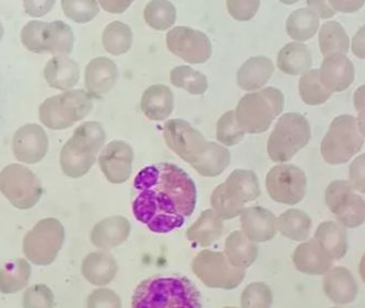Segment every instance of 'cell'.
<instances>
[{
	"mask_svg": "<svg viewBox=\"0 0 365 308\" xmlns=\"http://www.w3.org/2000/svg\"><path fill=\"white\" fill-rule=\"evenodd\" d=\"M196 203L194 180L175 164H153L135 178L133 212L153 233H171L182 227Z\"/></svg>",
	"mask_w": 365,
	"mask_h": 308,
	"instance_id": "cell-1",
	"label": "cell"
},
{
	"mask_svg": "<svg viewBox=\"0 0 365 308\" xmlns=\"http://www.w3.org/2000/svg\"><path fill=\"white\" fill-rule=\"evenodd\" d=\"M136 308H198L202 297L196 285L182 276H155L139 283L133 294Z\"/></svg>",
	"mask_w": 365,
	"mask_h": 308,
	"instance_id": "cell-2",
	"label": "cell"
},
{
	"mask_svg": "<svg viewBox=\"0 0 365 308\" xmlns=\"http://www.w3.org/2000/svg\"><path fill=\"white\" fill-rule=\"evenodd\" d=\"M103 126L98 122H87L73 131L61 152V166L63 173L71 178H80L91 170L96 154L106 143Z\"/></svg>",
	"mask_w": 365,
	"mask_h": 308,
	"instance_id": "cell-3",
	"label": "cell"
},
{
	"mask_svg": "<svg viewBox=\"0 0 365 308\" xmlns=\"http://www.w3.org/2000/svg\"><path fill=\"white\" fill-rule=\"evenodd\" d=\"M284 108V96L277 88L246 94L235 110L237 123L245 133H262L268 130Z\"/></svg>",
	"mask_w": 365,
	"mask_h": 308,
	"instance_id": "cell-4",
	"label": "cell"
},
{
	"mask_svg": "<svg viewBox=\"0 0 365 308\" xmlns=\"http://www.w3.org/2000/svg\"><path fill=\"white\" fill-rule=\"evenodd\" d=\"M93 96L83 90H67L45 100L38 110L41 123L53 130L71 128L93 108Z\"/></svg>",
	"mask_w": 365,
	"mask_h": 308,
	"instance_id": "cell-5",
	"label": "cell"
},
{
	"mask_svg": "<svg viewBox=\"0 0 365 308\" xmlns=\"http://www.w3.org/2000/svg\"><path fill=\"white\" fill-rule=\"evenodd\" d=\"M311 139V126L299 113L282 115L268 139L267 152L272 161L284 163L307 147Z\"/></svg>",
	"mask_w": 365,
	"mask_h": 308,
	"instance_id": "cell-6",
	"label": "cell"
},
{
	"mask_svg": "<svg viewBox=\"0 0 365 308\" xmlns=\"http://www.w3.org/2000/svg\"><path fill=\"white\" fill-rule=\"evenodd\" d=\"M363 143L364 137L359 130L356 117L340 115L331 122L322 141V155L333 165L346 163L360 151Z\"/></svg>",
	"mask_w": 365,
	"mask_h": 308,
	"instance_id": "cell-7",
	"label": "cell"
},
{
	"mask_svg": "<svg viewBox=\"0 0 365 308\" xmlns=\"http://www.w3.org/2000/svg\"><path fill=\"white\" fill-rule=\"evenodd\" d=\"M65 242V229L54 217H46L28 232L24 240V254L36 266H48L56 260Z\"/></svg>",
	"mask_w": 365,
	"mask_h": 308,
	"instance_id": "cell-8",
	"label": "cell"
},
{
	"mask_svg": "<svg viewBox=\"0 0 365 308\" xmlns=\"http://www.w3.org/2000/svg\"><path fill=\"white\" fill-rule=\"evenodd\" d=\"M192 272L211 289H237L245 278V269L233 266L225 252L205 250L192 264Z\"/></svg>",
	"mask_w": 365,
	"mask_h": 308,
	"instance_id": "cell-9",
	"label": "cell"
},
{
	"mask_svg": "<svg viewBox=\"0 0 365 308\" xmlns=\"http://www.w3.org/2000/svg\"><path fill=\"white\" fill-rule=\"evenodd\" d=\"M0 192L16 209L28 210L40 201L43 188L30 168L10 164L0 172Z\"/></svg>",
	"mask_w": 365,
	"mask_h": 308,
	"instance_id": "cell-10",
	"label": "cell"
},
{
	"mask_svg": "<svg viewBox=\"0 0 365 308\" xmlns=\"http://www.w3.org/2000/svg\"><path fill=\"white\" fill-rule=\"evenodd\" d=\"M326 205L335 215L338 223L356 229L365 222V201L356 194L348 180H335L326 190Z\"/></svg>",
	"mask_w": 365,
	"mask_h": 308,
	"instance_id": "cell-11",
	"label": "cell"
},
{
	"mask_svg": "<svg viewBox=\"0 0 365 308\" xmlns=\"http://www.w3.org/2000/svg\"><path fill=\"white\" fill-rule=\"evenodd\" d=\"M304 172L292 164H279L268 172L266 187L270 198L284 205H297L307 194Z\"/></svg>",
	"mask_w": 365,
	"mask_h": 308,
	"instance_id": "cell-12",
	"label": "cell"
},
{
	"mask_svg": "<svg viewBox=\"0 0 365 308\" xmlns=\"http://www.w3.org/2000/svg\"><path fill=\"white\" fill-rule=\"evenodd\" d=\"M163 137L168 147L190 165L198 161L208 145L200 131L184 119L168 120L163 127Z\"/></svg>",
	"mask_w": 365,
	"mask_h": 308,
	"instance_id": "cell-13",
	"label": "cell"
},
{
	"mask_svg": "<svg viewBox=\"0 0 365 308\" xmlns=\"http://www.w3.org/2000/svg\"><path fill=\"white\" fill-rule=\"evenodd\" d=\"M169 51L188 63H204L212 54L210 40L205 33L188 26H176L168 32Z\"/></svg>",
	"mask_w": 365,
	"mask_h": 308,
	"instance_id": "cell-14",
	"label": "cell"
},
{
	"mask_svg": "<svg viewBox=\"0 0 365 308\" xmlns=\"http://www.w3.org/2000/svg\"><path fill=\"white\" fill-rule=\"evenodd\" d=\"M134 150L128 143L115 140L101 150L98 165L106 180L112 184H123L130 178Z\"/></svg>",
	"mask_w": 365,
	"mask_h": 308,
	"instance_id": "cell-15",
	"label": "cell"
},
{
	"mask_svg": "<svg viewBox=\"0 0 365 308\" xmlns=\"http://www.w3.org/2000/svg\"><path fill=\"white\" fill-rule=\"evenodd\" d=\"M48 145V137L42 126L24 125L14 133V158L22 163H38L46 155Z\"/></svg>",
	"mask_w": 365,
	"mask_h": 308,
	"instance_id": "cell-16",
	"label": "cell"
},
{
	"mask_svg": "<svg viewBox=\"0 0 365 308\" xmlns=\"http://www.w3.org/2000/svg\"><path fill=\"white\" fill-rule=\"evenodd\" d=\"M240 217L242 231L256 243L272 241L278 232L276 215L262 207L244 208Z\"/></svg>",
	"mask_w": 365,
	"mask_h": 308,
	"instance_id": "cell-17",
	"label": "cell"
},
{
	"mask_svg": "<svg viewBox=\"0 0 365 308\" xmlns=\"http://www.w3.org/2000/svg\"><path fill=\"white\" fill-rule=\"evenodd\" d=\"M354 66L344 54L326 56L319 69V78L326 89L333 92H342L354 83Z\"/></svg>",
	"mask_w": 365,
	"mask_h": 308,
	"instance_id": "cell-18",
	"label": "cell"
},
{
	"mask_svg": "<svg viewBox=\"0 0 365 308\" xmlns=\"http://www.w3.org/2000/svg\"><path fill=\"white\" fill-rule=\"evenodd\" d=\"M333 257L313 238L297 246L293 252V262L300 272L309 276H323L333 266Z\"/></svg>",
	"mask_w": 365,
	"mask_h": 308,
	"instance_id": "cell-19",
	"label": "cell"
},
{
	"mask_svg": "<svg viewBox=\"0 0 365 308\" xmlns=\"http://www.w3.org/2000/svg\"><path fill=\"white\" fill-rule=\"evenodd\" d=\"M118 78V68L108 57H96L86 68L85 86L93 98L108 93L115 87Z\"/></svg>",
	"mask_w": 365,
	"mask_h": 308,
	"instance_id": "cell-20",
	"label": "cell"
},
{
	"mask_svg": "<svg viewBox=\"0 0 365 308\" xmlns=\"http://www.w3.org/2000/svg\"><path fill=\"white\" fill-rule=\"evenodd\" d=\"M131 227L128 220L120 215L106 217L94 225L91 242L96 248L110 250L122 245L130 235Z\"/></svg>",
	"mask_w": 365,
	"mask_h": 308,
	"instance_id": "cell-21",
	"label": "cell"
},
{
	"mask_svg": "<svg viewBox=\"0 0 365 308\" xmlns=\"http://www.w3.org/2000/svg\"><path fill=\"white\" fill-rule=\"evenodd\" d=\"M324 291L338 305L352 303L358 295V283L352 273L344 267H336L326 272Z\"/></svg>",
	"mask_w": 365,
	"mask_h": 308,
	"instance_id": "cell-22",
	"label": "cell"
},
{
	"mask_svg": "<svg viewBox=\"0 0 365 308\" xmlns=\"http://www.w3.org/2000/svg\"><path fill=\"white\" fill-rule=\"evenodd\" d=\"M118 262L108 250L91 252L82 262V276L96 287L110 284L118 274Z\"/></svg>",
	"mask_w": 365,
	"mask_h": 308,
	"instance_id": "cell-23",
	"label": "cell"
},
{
	"mask_svg": "<svg viewBox=\"0 0 365 308\" xmlns=\"http://www.w3.org/2000/svg\"><path fill=\"white\" fill-rule=\"evenodd\" d=\"M44 78L53 89L67 91L79 81V65L66 55H58L49 59L44 69Z\"/></svg>",
	"mask_w": 365,
	"mask_h": 308,
	"instance_id": "cell-24",
	"label": "cell"
},
{
	"mask_svg": "<svg viewBox=\"0 0 365 308\" xmlns=\"http://www.w3.org/2000/svg\"><path fill=\"white\" fill-rule=\"evenodd\" d=\"M173 108V92L168 86L155 84L143 92L141 111L147 118L162 122L171 116Z\"/></svg>",
	"mask_w": 365,
	"mask_h": 308,
	"instance_id": "cell-25",
	"label": "cell"
},
{
	"mask_svg": "<svg viewBox=\"0 0 365 308\" xmlns=\"http://www.w3.org/2000/svg\"><path fill=\"white\" fill-rule=\"evenodd\" d=\"M274 71V63L267 57H252L237 71V84L245 91H256L269 81Z\"/></svg>",
	"mask_w": 365,
	"mask_h": 308,
	"instance_id": "cell-26",
	"label": "cell"
},
{
	"mask_svg": "<svg viewBox=\"0 0 365 308\" xmlns=\"http://www.w3.org/2000/svg\"><path fill=\"white\" fill-rule=\"evenodd\" d=\"M223 229V220L215 215L212 209H208L187 230L186 237L196 245L208 247L222 236Z\"/></svg>",
	"mask_w": 365,
	"mask_h": 308,
	"instance_id": "cell-27",
	"label": "cell"
},
{
	"mask_svg": "<svg viewBox=\"0 0 365 308\" xmlns=\"http://www.w3.org/2000/svg\"><path fill=\"white\" fill-rule=\"evenodd\" d=\"M225 254L233 266L246 269L257 260L258 246L243 231H235L225 241Z\"/></svg>",
	"mask_w": 365,
	"mask_h": 308,
	"instance_id": "cell-28",
	"label": "cell"
},
{
	"mask_svg": "<svg viewBox=\"0 0 365 308\" xmlns=\"http://www.w3.org/2000/svg\"><path fill=\"white\" fill-rule=\"evenodd\" d=\"M75 43L73 30L65 22H47L43 31V53L58 55L71 54Z\"/></svg>",
	"mask_w": 365,
	"mask_h": 308,
	"instance_id": "cell-29",
	"label": "cell"
},
{
	"mask_svg": "<svg viewBox=\"0 0 365 308\" xmlns=\"http://www.w3.org/2000/svg\"><path fill=\"white\" fill-rule=\"evenodd\" d=\"M312 53L301 43H289L279 51L277 65L284 73L290 76L307 73L312 67Z\"/></svg>",
	"mask_w": 365,
	"mask_h": 308,
	"instance_id": "cell-30",
	"label": "cell"
},
{
	"mask_svg": "<svg viewBox=\"0 0 365 308\" xmlns=\"http://www.w3.org/2000/svg\"><path fill=\"white\" fill-rule=\"evenodd\" d=\"M315 240L329 252L334 260H340L348 252V236L340 223L323 222L315 232Z\"/></svg>",
	"mask_w": 365,
	"mask_h": 308,
	"instance_id": "cell-31",
	"label": "cell"
},
{
	"mask_svg": "<svg viewBox=\"0 0 365 308\" xmlns=\"http://www.w3.org/2000/svg\"><path fill=\"white\" fill-rule=\"evenodd\" d=\"M231 162V154L220 143H208L206 150L198 161L192 164L197 173L205 178H215L227 170Z\"/></svg>",
	"mask_w": 365,
	"mask_h": 308,
	"instance_id": "cell-32",
	"label": "cell"
},
{
	"mask_svg": "<svg viewBox=\"0 0 365 308\" xmlns=\"http://www.w3.org/2000/svg\"><path fill=\"white\" fill-rule=\"evenodd\" d=\"M225 185L230 195L242 203L251 202L260 196L259 182L253 170H235Z\"/></svg>",
	"mask_w": 365,
	"mask_h": 308,
	"instance_id": "cell-33",
	"label": "cell"
},
{
	"mask_svg": "<svg viewBox=\"0 0 365 308\" xmlns=\"http://www.w3.org/2000/svg\"><path fill=\"white\" fill-rule=\"evenodd\" d=\"M30 264L26 260H16L4 265L0 269V292L14 294L19 292L30 280Z\"/></svg>",
	"mask_w": 365,
	"mask_h": 308,
	"instance_id": "cell-34",
	"label": "cell"
},
{
	"mask_svg": "<svg viewBox=\"0 0 365 308\" xmlns=\"http://www.w3.org/2000/svg\"><path fill=\"white\" fill-rule=\"evenodd\" d=\"M287 33L297 42H307L311 40L319 28V19L315 12L309 8L295 10L287 20Z\"/></svg>",
	"mask_w": 365,
	"mask_h": 308,
	"instance_id": "cell-35",
	"label": "cell"
},
{
	"mask_svg": "<svg viewBox=\"0 0 365 308\" xmlns=\"http://www.w3.org/2000/svg\"><path fill=\"white\" fill-rule=\"evenodd\" d=\"M311 229V217L303 211L290 209L279 217L278 231L292 241H305L309 237Z\"/></svg>",
	"mask_w": 365,
	"mask_h": 308,
	"instance_id": "cell-36",
	"label": "cell"
},
{
	"mask_svg": "<svg viewBox=\"0 0 365 308\" xmlns=\"http://www.w3.org/2000/svg\"><path fill=\"white\" fill-rule=\"evenodd\" d=\"M319 48L323 56L333 54H344L349 51V36H346L344 26L338 22L330 21L324 24L319 30Z\"/></svg>",
	"mask_w": 365,
	"mask_h": 308,
	"instance_id": "cell-37",
	"label": "cell"
},
{
	"mask_svg": "<svg viewBox=\"0 0 365 308\" xmlns=\"http://www.w3.org/2000/svg\"><path fill=\"white\" fill-rule=\"evenodd\" d=\"M133 31L130 26L120 21H114L106 26L103 32L104 48L114 56L125 54L133 45Z\"/></svg>",
	"mask_w": 365,
	"mask_h": 308,
	"instance_id": "cell-38",
	"label": "cell"
},
{
	"mask_svg": "<svg viewBox=\"0 0 365 308\" xmlns=\"http://www.w3.org/2000/svg\"><path fill=\"white\" fill-rule=\"evenodd\" d=\"M145 21L157 31L169 30L176 21V8L170 0H151L143 11Z\"/></svg>",
	"mask_w": 365,
	"mask_h": 308,
	"instance_id": "cell-39",
	"label": "cell"
},
{
	"mask_svg": "<svg viewBox=\"0 0 365 308\" xmlns=\"http://www.w3.org/2000/svg\"><path fill=\"white\" fill-rule=\"evenodd\" d=\"M174 87L186 90L194 96H202L208 90V79L204 73L195 71L190 66H178L171 71Z\"/></svg>",
	"mask_w": 365,
	"mask_h": 308,
	"instance_id": "cell-40",
	"label": "cell"
},
{
	"mask_svg": "<svg viewBox=\"0 0 365 308\" xmlns=\"http://www.w3.org/2000/svg\"><path fill=\"white\" fill-rule=\"evenodd\" d=\"M301 98L307 106H321L331 96V92L324 87L319 69L303 73L299 83Z\"/></svg>",
	"mask_w": 365,
	"mask_h": 308,
	"instance_id": "cell-41",
	"label": "cell"
},
{
	"mask_svg": "<svg viewBox=\"0 0 365 308\" xmlns=\"http://www.w3.org/2000/svg\"><path fill=\"white\" fill-rule=\"evenodd\" d=\"M211 207L220 219L231 220L241 215L244 203L232 197L223 183L213 190L211 195Z\"/></svg>",
	"mask_w": 365,
	"mask_h": 308,
	"instance_id": "cell-42",
	"label": "cell"
},
{
	"mask_svg": "<svg viewBox=\"0 0 365 308\" xmlns=\"http://www.w3.org/2000/svg\"><path fill=\"white\" fill-rule=\"evenodd\" d=\"M65 16L76 24H88L100 12L96 0H61Z\"/></svg>",
	"mask_w": 365,
	"mask_h": 308,
	"instance_id": "cell-43",
	"label": "cell"
},
{
	"mask_svg": "<svg viewBox=\"0 0 365 308\" xmlns=\"http://www.w3.org/2000/svg\"><path fill=\"white\" fill-rule=\"evenodd\" d=\"M245 137L235 116V111L225 113L219 119L217 124V139L225 147H233L239 145Z\"/></svg>",
	"mask_w": 365,
	"mask_h": 308,
	"instance_id": "cell-44",
	"label": "cell"
},
{
	"mask_svg": "<svg viewBox=\"0 0 365 308\" xmlns=\"http://www.w3.org/2000/svg\"><path fill=\"white\" fill-rule=\"evenodd\" d=\"M272 304V289L266 283H251L241 295L242 307H269Z\"/></svg>",
	"mask_w": 365,
	"mask_h": 308,
	"instance_id": "cell-45",
	"label": "cell"
},
{
	"mask_svg": "<svg viewBox=\"0 0 365 308\" xmlns=\"http://www.w3.org/2000/svg\"><path fill=\"white\" fill-rule=\"evenodd\" d=\"M46 24L47 22L44 21H30L22 29V44L32 53L44 54L43 53V31Z\"/></svg>",
	"mask_w": 365,
	"mask_h": 308,
	"instance_id": "cell-46",
	"label": "cell"
},
{
	"mask_svg": "<svg viewBox=\"0 0 365 308\" xmlns=\"http://www.w3.org/2000/svg\"><path fill=\"white\" fill-rule=\"evenodd\" d=\"M53 304H54V294L52 289L47 285H33L24 292V307H51Z\"/></svg>",
	"mask_w": 365,
	"mask_h": 308,
	"instance_id": "cell-47",
	"label": "cell"
},
{
	"mask_svg": "<svg viewBox=\"0 0 365 308\" xmlns=\"http://www.w3.org/2000/svg\"><path fill=\"white\" fill-rule=\"evenodd\" d=\"M260 0H227V11L237 21H250L259 9Z\"/></svg>",
	"mask_w": 365,
	"mask_h": 308,
	"instance_id": "cell-48",
	"label": "cell"
},
{
	"mask_svg": "<svg viewBox=\"0 0 365 308\" xmlns=\"http://www.w3.org/2000/svg\"><path fill=\"white\" fill-rule=\"evenodd\" d=\"M122 301L110 289H98L88 297V307H120Z\"/></svg>",
	"mask_w": 365,
	"mask_h": 308,
	"instance_id": "cell-49",
	"label": "cell"
},
{
	"mask_svg": "<svg viewBox=\"0 0 365 308\" xmlns=\"http://www.w3.org/2000/svg\"><path fill=\"white\" fill-rule=\"evenodd\" d=\"M350 183L354 190L365 194V153L359 155L350 165Z\"/></svg>",
	"mask_w": 365,
	"mask_h": 308,
	"instance_id": "cell-50",
	"label": "cell"
},
{
	"mask_svg": "<svg viewBox=\"0 0 365 308\" xmlns=\"http://www.w3.org/2000/svg\"><path fill=\"white\" fill-rule=\"evenodd\" d=\"M56 0H24V11L32 18L46 16L54 7Z\"/></svg>",
	"mask_w": 365,
	"mask_h": 308,
	"instance_id": "cell-51",
	"label": "cell"
},
{
	"mask_svg": "<svg viewBox=\"0 0 365 308\" xmlns=\"http://www.w3.org/2000/svg\"><path fill=\"white\" fill-rule=\"evenodd\" d=\"M328 4L335 12L354 14L364 6L365 0H328Z\"/></svg>",
	"mask_w": 365,
	"mask_h": 308,
	"instance_id": "cell-52",
	"label": "cell"
},
{
	"mask_svg": "<svg viewBox=\"0 0 365 308\" xmlns=\"http://www.w3.org/2000/svg\"><path fill=\"white\" fill-rule=\"evenodd\" d=\"M307 3L309 9L315 12L322 19H330L336 14L333 8L328 4V0H307Z\"/></svg>",
	"mask_w": 365,
	"mask_h": 308,
	"instance_id": "cell-53",
	"label": "cell"
},
{
	"mask_svg": "<svg viewBox=\"0 0 365 308\" xmlns=\"http://www.w3.org/2000/svg\"><path fill=\"white\" fill-rule=\"evenodd\" d=\"M98 1L106 12L120 14L126 11L135 0H98Z\"/></svg>",
	"mask_w": 365,
	"mask_h": 308,
	"instance_id": "cell-54",
	"label": "cell"
},
{
	"mask_svg": "<svg viewBox=\"0 0 365 308\" xmlns=\"http://www.w3.org/2000/svg\"><path fill=\"white\" fill-rule=\"evenodd\" d=\"M352 53L358 58L365 59V24L356 32L352 40Z\"/></svg>",
	"mask_w": 365,
	"mask_h": 308,
	"instance_id": "cell-55",
	"label": "cell"
},
{
	"mask_svg": "<svg viewBox=\"0 0 365 308\" xmlns=\"http://www.w3.org/2000/svg\"><path fill=\"white\" fill-rule=\"evenodd\" d=\"M354 103L356 112L365 108V84L354 92Z\"/></svg>",
	"mask_w": 365,
	"mask_h": 308,
	"instance_id": "cell-56",
	"label": "cell"
},
{
	"mask_svg": "<svg viewBox=\"0 0 365 308\" xmlns=\"http://www.w3.org/2000/svg\"><path fill=\"white\" fill-rule=\"evenodd\" d=\"M356 123H358L359 130L362 133L363 137H365V108L359 111Z\"/></svg>",
	"mask_w": 365,
	"mask_h": 308,
	"instance_id": "cell-57",
	"label": "cell"
},
{
	"mask_svg": "<svg viewBox=\"0 0 365 308\" xmlns=\"http://www.w3.org/2000/svg\"><path fill=\"white\" fill-rule=\"evenodd\" d=\"M360 274L361 278L365 282V254L363 255L362 260H361L360 262Z\"/></svg>",
	"mask_w": 365,
	"mask_h": 308,
	"instance_id": "cell-58",
	"label": "cell"
},
{
	"mask_svg": "<svg viewBox=\"0 0 365 308\" xmlns=\"http://www.w3.org/2000/svg\"><path fill=\"white\" fill-rule=\"evenodd\" d=\"M281 3L284 4V5H294L297 4L299 0H280Z\"/></svg>",
	"mask_w": 365,
	"mask_h": 308,
	"instance_id": "cell-59",
	"label": "cell"
},
{
	"mask_svg": "<svg viewBox=\"0 0 365 308\" xmlns=\"http://www.w3.org/2000/svg\"><path fill=\"white\" fill-rule=\"evenodd\" d=\"M4 33H5V31H4L3 24H1V22H0V41H1V38H3Z\"/></svg>",
	"mask_w": 365,
	"mask_h": 308,
	"instance_id": "cell-60",
	"label": "cell"
}]
</instances>
